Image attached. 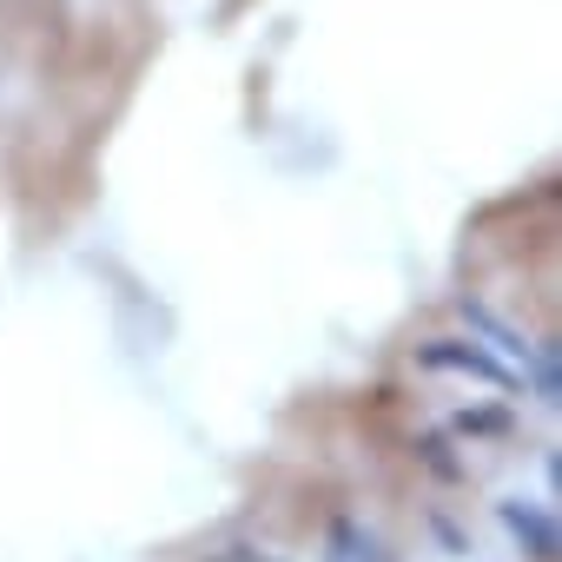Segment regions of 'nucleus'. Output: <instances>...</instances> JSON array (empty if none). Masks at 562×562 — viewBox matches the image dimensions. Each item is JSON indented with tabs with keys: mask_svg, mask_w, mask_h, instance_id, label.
Masks as SVG:
<instances>
[{
	"mask_svg": "<svg viewBox=\"0 0 562 562\" xmlns=\"http://www.w3.org/2000/svg\"><path fill=\"white\" fill-rule=\"evenodd\" d=\"M218 562H265V555H245V549H232V555H218Z\"/></svg>",
	"mask_w": 562,
	"mask_h": 562,
	"instance_id": "obj_1",
	"label": "nucleus"
}]
</instances>
